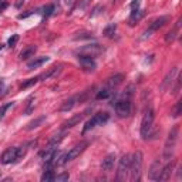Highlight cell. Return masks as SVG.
Instances as JSON below:
<instances>
[{"label":"cell","instance_id":"obj_27","mask_svg":"<svg viewBox=\"0 0 182 182\" xmlns=\"http://www.w3.org/2000/svg\"><path fill=\"white\" fill-rule=\"evenodd\" d=\"M44 119H46V117H40V118H37V119H34V121H31V123L27 125V130H34V128H37L38 125H40L41 123H44Z\"/></svg>","mask_w":182,"mask_h":182},{"label":"cell","instance_id":"obj_4","mask_svg":"<svg viewBox=\"0 0 182 182\" xmlns=\"http://www.w3.org/2000/svg\"><path fill=\"white\" fill-rule=\"evenodd\" d=\"M24 154H26V149L24 148H16V147L7 148L3 154H2L0 161H2V164H4V165H9V164L17 162L22 156H24Z\"/></svg>","mask_w":182,"mask_h":182},{"label":"cell","instance_id":"obj_26","mask_svg":"<svg viewBox=\"0 0 182 182\" xmlns=\"http://www.w3.org/2000/svg\"><path fill=\"white\" fill-rule=\"evenodd\" d=\"M54 172L51 171V168H48V169H46L44 174L41 175V181L43 182H50V181H54Z\"/></svg>","mask_w":182,"mask_h":182},{"label":"cell","instance_id":"obj_5","mask_svg":"<svg viewBox=\"0 0 182 182\" xmlns=\"http://www.w3.org/2000/svg\"><path fill=\"white\" fill-rule=\"evenodd\" d=\"M130 165H131V154H125L121 156V160L118 162V168H117V181H125L128 178V172H130Z\"/></svg>","mask_w":182,"mask_h":182},{"label":"cell","instance_id":"obj_46","mask_svg":"<svg viewBox=\"0 0 182 182\" xmlns=\"http://www.w3.org/2000/svg\"><path fill=\"white\" fill-rule=\"evenodd\" d=\"M54 2H57V3H59V0H54Z\"/></svg>","mask_w":182,"mask_h":182},{"label":"cell","instance_id":"obj_7","mask_svg":"<svg viewBox=\"0 0 182 182\" xmlns=\"http://www.w3.org/2000/svg\"><path fill=\"white\" fill-rule=\"evenodd\" d=\"M154 118H155V112H154V110L151 107L147 108L145 112H144V117H142V123H141V135H142L144 140L147 138L148 132L151 131V128H152Z\"/></svg>","mask_w":182,"mask_h":182},{"label":"cell","instance_id":"obj_29","mask_svg":"<svg viewBox=\"0 0 182 182\" xmlns=\"http://www.w3.org/2000/svg\"><path fill=\"white\" fill-rule=\"evenodd\" d=\"M14 105V103H7V104H3L2 107H0V119L4 118V115H6V112H7L9 108H11Z\"/></svg>","mask_w":182,"mask_h":182},{"label":"cell","instance_id":"obj_23","mask_svg":"<svg viewBox=\"0 0 182 182\" xmlns=\"http://www.w3.org/2000/svg\"><path fill=\"white\" fill-rule=\"evenodd\" d=\"M63 138H64V132H60V134H56L54 137L48 141L47 147H50V148H57V145L60 144V142L63 141Z\"/></svg>","mask_w":182,"mask_h":182},{"label":"cell","instance_id":"obj_17","mask_svg":"<svg viewBox=\"0 0 182 182\" xmlns=\"http://www.w3.org/2000/svg\"><path fill=\"white\" fill-rule=\"evenodd\" d=\"M87 112H88V110H87L86 112H83V114H78V115H74V117H71L70 119H67V121L63 124V128H64V130H67V128H71V127L77 125V124L80 123L83 118H84V115H86Z\"/></svg>","mask_w":182,"mask_h":182},{"label":"cell","instance_id":"obj_28","mask_svg":"<svg viewBox=\"0 0 182 182\" xmlns=\"http://www.w3.org/2000/svg\"><path fill=\"white\" fill-rule=\"evenodd\" d=\"M38 81V77H34V78H29V80H27V81H24L22 84V86H20V88L22 90H24V88H29V87H31V86H34V84H36V83Z\"/></svg>","mask_w":182,"mask_h":182},{"label":"cell","instance_id":"obj_38","mask_svg":"<svg viewBox=\"0 0 182 182\" xmlns=\"http://www.w3.org/2000/svg\"><path fill=\"white\" fill-rule=\"evenodd\" d=\"M101 9H104V6H97V7L94 9V13H91V16H93V17H94V16H97L98 13H100L98 10H101Z\"/></svg>","mask_w":182,"mask_h":182},{"label":"cell","instance_id":"obj_15","mask_svg":"<svg viewBox=\"0 0 182 182\" xmlns=\"http://www.w3.org/2000/svg\"><path fill=\"white\" fill-rule=\"evenodd\" d=\"M124 78H125V75H124V74H115V75H112V77H110L107 80V87H108V88H111V90H114L115 87H118L119 84H123Z\"/></svg>","mask_w":182,"mask_h":182},{"label":"cell","instance_id":"obj_22","mask_svg":"<svg viewBox=\"0 0 182 182\" xmlns=\"http://www.w3.org/2000/svg\"><path fill=\"white\" fill-rule=\"evenodd\" d=\"M48 60H50L48 57H38V59L33 60V61H30V63H29V70H34V68L41 67L44 63H47Z\"/></svg>","mask_w":182,"mask_h":182},{"label":"cell","instance_id":"obj_25","mask_svg":"<svg viewBox=\"0 0 182 182\" xmlns=\"http://www.w3.org/2000/svg\"><path fill=\"white\" fill-rule=\"evenodd\" d=\"M112 94V90L108 88L107 86L103 90H100V93L97 94V100H105V98H110V95Z\"/></svg>","mask_w":182,"mask_h":182},{"label":"cell","instance_id":"obj_3","mask_svg":"<svg viewBox=\"0 0 182 182\" xmlns=\"http://www.w3.org/2000/svg\"><path fill=\"white\" fill-rule=\"evenodd\" d=\"M87 145H88V142L87 141H81L80 144H77L75 147H73L67 154H63V155L60 156V160L57 161V165H64V164H67V162H70V161L75 160V158H77V156L87 148Z\"/></svg>","mask_w":182,"mask_h":182},{"label":"cell","instance_id":"obj_41","mask_svg":"<svg viewBox=\"0 0 182 182\" xmlns=\"http://www.w3.org/2000/svg\"><path fill=\"white\" fill-rule=\"evenodd\" d=\"M23 3H24V0H17V3H16V7L20 9V7H22V4H23Z\"/></svg>","mask_w":182,"mask_h":182},{"label":"cell","instance_id":"obj_10","mask_svg":"<svg viewBox=\"0 0 182 182\" xmlns=\"http://www.w3.org/2000/svg\"><path fill=\"white\" fill-rule=\"evenodd\" d=\"M78 63L81 64V67L87 71H94L97 68V64L94 61V57L86 56V54H78Z\"/></svg>","mask_w":182,"mask_h":182},{"label":"cell","instance_id":"obj_40","mask_svg":"<svg viewBox=\"0 0 182 182\" xmlns=\"http://www.w3.org/2000/svg\"><path fill=\"white\" fill-rule=\"evenodd\" d=\"M6 7H7V3H6V2H2V3H0V13H2Z\"/></svg>","mask_w":182,"mask_h":182},{"label":"cell","instance_id":"obj_16","mask_svg":"<svg viewBox=\"0 0 182 182\" xmlns=\"http://www.w3.org/2000/svg\"><path fill=\"white\" fill-rule=\"evenodd\" d=\"M176 73H178V67H174L171 71H169V73H168V75L165 77V80H164V83H162V90L171 88V84L174 83Z\"/></svg>","mask_w":182,"mask_h":182},{"label":"cell","instance_id":"obj_8","mask_svg":"<svg viewBox=\"0 0 182 182\" xmlns=\"http://www.w3.org/2000/svg\"><path fill=\"white\" fill-rule=\"evenodd\" d=\"M115 112L119 118H127L132 112V104L130 100H119L115 103Z\"/></svg>","mask_w":182,"mask_h":182},{"label":"cell","instance_id":"obj_44","mask_svg":"<svg viewBox=\"0 0 182 182\" xmlns=\"http://www.w3.org/2000/svg\"><path fill=\"white\" fill-rule=\"evenodd\" d=\"M3 47H4L3 44H0V51H2V50H3Z\"/></svg>","mask_w":182,"mask_h":182},{"label":"cell","instance_id":"obj_34","mask_svg":"<svg viewBox=\"0 0 182 182\" xmlns=\"http://www.w3.org/2000/svg\"><path fill=\"white\" fill-rule=\"evenodd\" d=\"M17 41H19V36H17V34H13V36H11V37L9 38V41H7L9 47H14Z\"/></svg>","mask_w":182,"mask_h":182},{"label":"cell","instance_id":"obj_33","mask_svg":"<svg viewBox=\"0 0 182 182\" xmlns=\"http://www.w3.org/2000/svg\"><path fill=\"white\" fill-rule=\"evenodd\" d=\"M68 178H70L68 172H63V174H60V175H56V176H54V181L63 182V181H68Z\"/></svg>","mask_w":182,"mask_h":182},{"label":"cell","instance_id":"obj_31","mask_svg":"<svg viewBox=\"0 0 182 182\" xmlns=\"http://www.w3.org/2000/svg\"><path fill=\"white\" fill-rule=\"evenodd\" d=\"M53 11H54V4H48V6H46L43 9V16L47 19V17H50L53 14Z\"/></svg>","mask_w":182,"mask_h":182},{"label":"cell","instance_id":"obj_24","mask_svg":"<svg viewBox=\"0 0 182 182\" xmlns=\"http://www.w3.org/2000/svg\"><path fill=\"white\" fill-rule=\"evenodd\" d=\"M34 53H36V47H34V46H30V47L24 48V50L20 53V59L27 60V59H30V57H33Z\"/></svg>","mask_w":182,"mask_h":182},{"label":"cell","instance_id":"obj_42","mask_svg":"<svg viewBox=\"0 0 182 182\" xmlns=\"http://www.w3.org/2000/svg\"><path fill=\"white\" fill-rule=\"evenodd\" d=\"M30 14H31V11H29V13H26V14H20L19 19H26V17H29Z\"/></svg>","mask_w":182,"mask_h":182},{"label":"cell","instance_id":"obj_1","mask_svg":"<svg viewBox=\"0 0 182 182\" xmlns=\"http://www.w3.org/2000/svg\"><path fill=\"white\" fill-rule=\"evenodd\" d=\"M178 134H179V128L175 125L174 128L169 131L168 138H167V142H165V147H164V154H162L164 161L172 160L174 151H175V145H176V141H178Z\"/></svg>","mask_w":182,"mask_h":182},{"label":"cell","instance_id":"obj_47","mask_svg":"<svg viewBox=\"0 0 182 182\" xmlns=\"http://www.w3.org/2000/svg\"><path fill=\"white\" fill-rule=\"evenodd\" d=\"M2 2H4V0H2Z\"/></svg>","mask_w":182,"mask_h":182},{"label":"cell","instance_id":"obj_20","mask_svg":"<svg viewBox=\"0 0 182 182\" xmlns=\"http://www.w3.org/2000/svg\"><path fill=\"white\" fill-rule=\"evenodd\" d=\"M84 53H88V54H86V56H91L94 57V54H100L101 53V47L98 44H91V46H86V47L81 50V54H84Z\"/></svg>","mask_w":182,"mask_h":182},{"label":"cell","instance_id":"obj_14","mask_svg":"<svg viewBox=\"0 0 182 182\" xmlns=\"http://www.w3.org/2000/svg\"><path fill=\"white\" fill-rule=\"evenodd\" d=\"M115 160H117V158H115V154H108L104 160H103V164H101L103 169H104L105 172H110L112 168H114Z\"/></svg>","mask_w":182,"mask_h":182},{"label":"cell","instance_id":"obj_13","mask_svg":"<svg viewBox=\"0 0 182 182\" xmlns=\"http://www.w3.org/2000/svg\"><path fill=\"white\" fill-rule=\"evenodd\" d=\"M144 16H145V11L144 10H140V9L132 10V11H131L130 19H128V24H130L131 27H134L137 23H140L142 19H144Z\"/></svg>","mask_w":182,"mask_h":182},{"label":"cell","instance_id":"obj_12","mask_svg":"<svg viewBox=\"0 0 182 182\" xmlns=\"http://www.w3.org/2000/svg\"><path fill=\"white\" fill-rule=\"evenodd\" d=\"M161 168H162V165H161V161L160 160H155L152 162V165H151V168H149V171H148V178L152 179V181H158V176H160Z\"/></svg>","mask_w":182,"mask_h":182},{"label":"cell","instance_id":"obj_36","mask_svg":"<svg viewBox=\"0 0 182 182\" xmlns=\"http://www.w3.org/2000/svg\"><path fill=\"white\" fill-rule=\"evenodd\" d=\"M140 3H141V0H134V2L131 3V9H132V10H137V9L140 7Z\"/></svg>","mask_w":182,"mask_h":182},{"label":"cell","instance_id":"obj_18","mask_svg":"<svg viewBox=\"0 0 182 182\" xmlns=\"http://www.w3.org/2000/svg\"><path fill=\"white\" fill-rule=\"evenodd\" d=\"M78 103V95L75 97H71V98H68V100H66L63 103V105H61V108H60V111L61 112H67L70 111V110H73L74 108V105Z\"/></svg>","mask_w":182,"mask_h":182},{"label":"cell","instance_id":"obj_30","mask_svg":"<svg viewBox=\"0 0 182 182\" xmlns=\"http://www.w3.org/2000/svg\"><path fill=\"white\" fill-rule=\"evenodd\" d=\"M115 30H117V26H115V24H110V26L104 30V36L105 37H112L115 33Z\"/></svg>","mask_w":182,"mask_h":182},{"label":"cell","instance_id":"obj_9","mask_svg":"<svg viewBox=\"0 0 182 182\" xmlns=\"http://www.w3.org/2000/svg\"><path fill=\"white\" fill-rule=\"evenodd\" d=\"M168 20H169V17H167V16H162V17H160V19H155L152 23H151V24H149L148 29L145 30L144 38L149 37V36H151V34H152L154 31H156V30H160L162 26H165Z\"/></svg>","mask_w":182,"mask_h":182},{"label":"cell","instance_id":"obj_21","mask_svg":"<svg viewBox=\"0 0 182 182\" xmlns=\"http://www.w3.org/2000/svg\"><path fill=\"white\" fill-rule=\"evenodd\" d=\"M60 71H61V66H54V67H51L47 73L41 74L40 77H38V80H47V78H50V77H56Z\"/></svg>","mask_w":182,"mask_h":182},{"label":"cell","instance_id":"obj_35","mask_svg":"<svg viewBox=\"0 0 182 182\" xmlns=\"http://www.w3.org/2000/svg\"><path fill=\"white\" fill-rule=\"evenodd\" d=\"M179 86H181V77L176 78V84H175V87H174V94H178V91H179Z\"/></svg>","mask_w":182,"mask_h":182},{"label":"cell","instance_id":"obj_11","mask_svg":"<svg viewBox=\"0 0 182 182\" xmlns=\"http://www.w3.org/2000/svg\"><path fill=\"white\" fill-rule=\"evenodd\" d=\"M174 167H175V161L174 160H169L168 161V164L165 165V167L161 168V172H160V176H158V181H168L169 179V176H171L172 171H174Z\"/></svg>","mask_w":182,"mask_h":182},{"label":"cell","instance_id":"obj_45","mask_svg":"<svg viewBox=\"0 0 182 182\" xmlns=\"http://www.w3.org/2000/svg\"><path fill=\"white\" fill-rule=\"evenodd\" d=\"M2 84H3V83H2V80H0V86H2Z\"/></svg>","mask_w":182,"mask_h":182},{"label":"cell","instance_id":"obj_43","mask_svg":"<svg viewBox=\"0 0 182 182\" xmlns=\"http://www.w3.org/2000/svg\"><path fill=\"white\" fill-rule=\"evenodd\" d=\"M64 2H66L67 6H71V4H73V0H64Z\"/></svg>","mask_w":182,"mask_h":182},{"label":"cell","instance_id":"obj_39","mask_svg":"<svg viewBox=\"0 0 182 182\" xmlns=\"http://www.w3.org/2000/svg\"><path fill=\"white\" fill-rule=\"evenodd\" d=\"M88 3H90V0H81V3L78 4V7H80V9H84Z\"/></svg>","mask_w":182,"mask_h":182},{"label":"cell","instance_id":"obj_32","mask_svg":"<svg viewBox=\"0 0 182 182\" xmlns=\"http://www.w3.org/2000/svg\"><path fill=\"white\" fill-rule=\"evenodd\" d=\"M181 107H182V101L179 100L178 103H176V105H175L174 111H172V117H174V118H176V117L181 115Z\"/></svg>","mask_w":182,"mask_h":182},{"label":"cell","instance_id":"obj_37","mask_svg":"<svg viewBox=\"0 0 182 182\" xmlns=\"http://www.w3.org/2000/svg\"><path fill=\"white\" fill-rule=\"evenodd\" d=\"M91 37V34L90 33H83V36H75V40H80V38H90Z\"/></svg>","mask_w":182,"mask_h":182},{"label":"cell","instance_id":"obj_19","mask_svg":"<svg viewBox=\"0 0 182 182\" xmlns=\"http://www.w3.org/2000/svg\"><path fill=\"white\" fill-rule=\"evenodd\" d=\"M179 24H181V19L176 22V24L174 26V29L171 30V31H168L167 36H165V41L167 43H172V41L176 38V36H178V31H179Z\"/></svg>","mask_w":182,"mask_h":182},{"label":"cell","instance_id":"obj_6","mask_svg":"<svg viewBox=\"0 0 182 182\" xmlns=\"http://www.w3.org/2000/svg\"><path fill=\"white\" fill-rule=\"evenodd\" d=\"M108 119H110V114H108V112H97L93 118H90L88 121L86 123V125H84V130H83V134H86L87 131L93 130V128H95V127L105 124Z\"/></svg>","mask_w":182,"mask_h":182},{"label":"cell","instance_id":"obj_2","mask_svg":"<svg viewBox=\"0 0 182 182\" xmlns=\"http://www.w3.org/2000/svg\"><path fill=\"white\" fill-rule=\"evenodd\" d=\"M142 152L141 151H137L135 154L131 155V165H130V179L131 181H140L141 178V169H142Z\"/></svg>","mask_w":182,"mask_h":182}]
</instances>
